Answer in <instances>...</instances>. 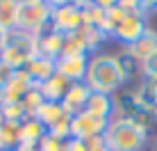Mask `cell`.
Here are the masks:
<instances>
[{
    "label": "cell",
    "instance_id": "cell-28",
    "mask_svg": "<svg viewBox=\"0 0 157 151\" xmlns=\"http://www.w3.org/2000/svg\"><path fill=\"white\" fill-rule=\"evenodd\" d=\"M86 147H89V151H112L109 144H107V140H105V135L91 137L89 142H86Z\"/></svg>",
    "mask_w": 157,
    "mask_h": 151
},
{
    "label": "cell",
    "instance_id": "cell-7",
    "mask_svg": "<svg viewBox=\"0 0 157 151\" xmlns=\"http://www.w3.org/2000/svg\"><path fill=\"white\" fill-rule=\"evenodd\" d=\"M36 39V53L43 57H50V60H59L64 53V44H66V35L57 32L52 28V23H48L46 28H41L39 32L34 35Z\"/></svg>",
    "mask_w": 157,
    "mask_h": 151
},
{
    "label": "cell",
    "instance_id": "cell-23",
    "mask_svg": "<svg viewBox=\"0 0 157 151\" xmlns=\"http://www.w3.org/2000/svg\"><path fill=\"white\" fill-rule=\"evenodd\" d=\"M62 55H89V53H86V46H84V39L80 37V32L66 35V44H64V53Z\"/></svg>",
    "mask_w": 157,
    "mask_h": 151
},
{
    "label": "cell",
    "instance_id": "cell-36",
    "mask_svg": "<svg viewBox=\"0 0 157 151\" xmlns=\"http://www.w3.org/2000/svg\"><path fill=\"white\" fill-rule=\"evenodd\" d=\"M0 151H14V149H0Z\"/></svg>",
    "mask_w": 157,
    "mask_h": 151
},
{
    "label": "cell",
    "instance_id": "cell-33",
    "mask_svg": "<svg viewBox=\"0 0 157 151\" xmlns=\"http://www.w3.org/2000/svg\"><path fill=\"white\" fill-rule=\"evenodd\" d=\"M5 105V92H2V87H0V108Z\"/></svg>",
    "mask_w": 157,
    "mask_h": 151
},
{
    "label": "cell",
    "instance_id": "cell-5",
    "mask_svg": "<svg viewBox=\"0 0 157 151\" xmlns=\"http://www.w3.org/2000/svg\"><path fill=\"white\" fill-rule=\"evenodd\" d=\"M52 28L62 35H73L84 25V14L78 0H64V2H52V16H50Z\"/></svg>",
    "mask_w": 157,
    "mask_h": 151
},
{
    "label": "cell",
    "instance_id": "cell-24",
    "mask_svg": "<svg viewBox=\"0 0 157 151\" xmlns=\"http://www.w3.org/2000/svg\"><path fill=\"white\" fill-rule=\"evenodd\" d=\"M2 112H5V119L14 121V124H23V121L30 119V115L25 112L23 103H5L2 105Z\"/></svg>",
    "mask_w": 157,
    "mask_h": 151
},
{
    "label": "cell",
    "instance_id": "cell-34",
    "mask_svg": "<svg viewBox=\"0 0 157 151\" xmlns=\"http://www.w3.org/2000/svg\"><path fill=\"white\" fill-rule=\"evenodd\" d=\"M5 121H7V119H5V112H2V108H0V126H2Z\"/></svg>",
    "mask_w": 157,
    "mask_h": 151
},
{
    "label": "cell",
    "instance_id": "cell-13",
    "mask_svg": "<svg viewBox=\"0 0 157 151\" xmlns=\"http://www.w3.org/2000/svg\"><path fill=\"white\" fill-rule=\"evenodd\" d=\"M25 71L32 76L34 85H41V83L50 80L52 76L57 73V62H55V60H50V57L36 55V57H32V60H30V64L25 67Z\"/></svg>",
    "mask_w": 157,
    "mask_h": 151
},
{
    "label": "cell",
    "instance_id": "cell-20",
    "mask_svg": "<svg viewBox=\"0 0 157 151\" xmlns=\"http://www.w3.org/2000/svg\"><path fill=\"white\" fill-rule=\"evenodd\" d=\"M36 119H39L46 128H50V126H55V124L59 121V119H64V108H62V103H52V101H46L39 110H36Z\"/></svg>",
    "mask_w": 157,
    "mask_h": 151
},
{
    "label": "cell",
    "instance_id": "cell-3",
    "mask_svg": "<svg viewBox=\"0 0 157 151\" xmlns=\"http://www.w3.org/2000/svg\"><path fill=\"white\" fill-rule=\"evenodd\" d=\"M36 55H39V53H36V39H34V35L14 30V32H9L7 46H5L2 53H0V60H2L5 64H9L14 71H18V69L28 67L30 60H32V57H36Z\"/></svg>",
    "mask_w": 157,
    "mask_h": 151
},
{
    "label": "cell",
    "instance_id": "cell-31",
    "mask_svg": "<svg viewBox=\"0 0 157 151\" xmlns=\"http://www.w3.org/2000/svg\"><path fill=\"white\" fill-rule=\"evenodd\" d=\"M7 39H9V32L0 28V53H2V48L7 46Z\"/></svg>",
    "mask_w": 157,
    "mask_h": 151
},
{
    "label": "cell",
    "instance_id": "cell-4",
    "mask_svg": "<svg viewBox=\"0 0 157 151\" xmlns=\"http://www.w3.org/2000/svg\"><path fill=\"white\" fill-rule=\"evenodd\" d=\"M52 2L48 0H18V25L16 30L36 35L41 28L50 23Z\"/></svg>",
    "mask_w": 157,
    "mask_h": 151
},
{
    "label": "cell",
    "instance_id": "cell-22",
    "mask_svg": "<svg viewBox=\"0 0 157 151\" xmlns=\"http://www.w3.org/2000/svg\"><path fill=\"white\" fill-rule=\"evenodd\" d=\"M21 103H23V108H25V112H28L30 117H34L36 115V110H39V108L46 103V99H43V94H41V89H39V85H36V87H32L28 94L23 96V101H21Z\"/></svg>",
    "mask_w": 157,
    "mask_h": 151
},
{
    "label": "cell",
    "instance_id": "cell-26",
    "mask_svg": "<svg viewBox=\"0 0 157 151\" xmlns=\"http://www.w3.org/2000/svg\"><path fill=\"white\" fill-rule=\"evenodd\" d=\"M141 78L157 83V53H155L153 57H150V60H146V62H144V67H141Z\"/></svg>",
    "mask_w": 157,
    "mask_h": 151
},
{
    "label": "cell",
    "instance_id": "cell-10",
    "mask_svg": "<svg viewBox=\"0 0 157 151\" xmlns=\"http://www.w3.org/2000/svg\"><path fill=\"white\" fill-rule=\"evenodd\" d=\"M32 87H36V85H34L32 76L25 71V69L14 71V76L9 78V83L2 87V92H5V103H21L23 96L28 94Z\"/></svg>",
    "mask_w": 157,
    "mask_h": 151
},
{
    "label": "cell",
    "instance_id": "cell-11",
    "mask_svg": "<svg viewBox=\"0 0 157 151\" xmlns=\"http://www.w3.org/2000/svg\"><path fill=\"white\" fill-rule=\"evenodd\" d=\"M89 96H91V89H89L86 83H73L71 87H68L66 96L62 99L64 115L66 117H75V115H80V112H84Z\"/></svg>",
    "mask_w": 157,
    "mask_h": 151
},
{
    "label": "cell",
    "instance_id": "cell-18",
    "mask_svg": "<svg viewBox=\"0 0 157 151\" xmlns=\"http://www.w3.org/2000/svg\"><path fill=\"white\" fill-rule=\"evenodd\" d=\"M78 32H80V37L84 39V46H86V53H89V55H96V53H100V46L105 44L107 39H109V37H107L102 30L94 28V25H82Z\"/></svg>",
    "mask_w": 157,
    "mask_h": 151
},
{
    "label": "cell",
    "instance_id": "cell-25",
    "mask_svg": "<svg viewBox=\"0 0 157 151\" xmlns=\"http://www.w3.org/2000/svg\"><path fill=\"white\" fill-rule=\"evenodd\" d=\"M48 135L59 140V142H68L73 135H71V117H64V119H59L55 126L48 128Z\"/></svg>",
    "mask_w": 157,
    "mask_h": 151
},
{
    "label": "cell",
    "instance_id": "cell-37",
    "mask_svg": "<svg viewBox=\"0 0 157 151\" xmlns=\"http://www.w3.org/2000/svg\"><path fill=\"white\" fill-rule=\"evenodd\" d=\"M150 151H157V144H155V147H153V149H150Z\"/></svg>",
    "mask_w": 157,
    "mask_h": 151
},
{
    "label": "cell",
    "instance_id": "cell-2",
    "mask_svg": "<svg viewBox=\"0 0 157 151\" xmlns=\"http://www.w3.org/2000/svg\"><path fill=\"white\" fill-rule=\"evenodd\" d=\"M148 137L150 135L141 126H137L132 119H123V117H114L105 133V140L112 151H146Z\"/></svg>",
    "mask_w": 157,
    "mask_h": 151
},
{
    "label": "cell",
    "instance_id": "cell-29",
    "mask_svg": "<svg viewBox=\"0 0 157 151\" xmlns=\"http://www.w3.org/2000/svg\"><path fill=\"white\" fill-rule=\"evenodd\" d=\"M12 76H14V69L0 60V87H5V85L9 83V78H12Z\"/></svg>",
    "mask_w": 157,
    "mask_h": 151
},
{
    "label": "cell",
    "instance_id": "cell-8",
    "mask_svg": "<svg viewBox=\"0 0 157 151\" xmlns=\"http://www.w3.org/2000/svg\"><path fill=\"white\" fill-rule=\"evenodd\" d=\"M107 126H109L107 119H96V117L86 115V112H80V115L71 117V135L75 140H82V142H89L91 137L105 135Z\"/></svg>",
    "mask_w": 157,
    "mask_h": 151
},
{
    "label": "cell",
    "instance_id": "cell-1",
    "mask_svg": "<svg viewBox=\"0 0 157 151\" xmlns=\"http://www.w3.org/2000/svg\"><path fill=\"white\" fill-rule=\"evenodd\" d=\"M86 85L91 92L114 96L123 89L125 78L118 69L114 53H96L89 57V71H86Z\"/></svg>",
    "mask_w": 157,
    "mask_h": 151
},
{
    "label": "cell",
    "instance_id": "cell-32",
    "mask_svg": "<svg viewBox=\"0 0 157 151\" xmlns=\"http://www.w3.org/2000/svg\"><path fill=\"white\" fill-rule=\"evenodd\" d=\"M14 151H39V149H36V144H25V142H21Z\"/></svg>",
    "mask_w": 157,
    "mask_h": 151
},
{
    "label": "cell",
    "instance_id": "cell-35",
    "mask_svg": "<svg viewBox=\"0 0 157 151\" xmlns=\"http://www.w3.org/2000/svg\"><path fill=\"white\" fill-rule=\"evenodd\" d=\"M155 144H157V128H155Z\"/></svg>",
    "mask_w": 157,
    "mask_h": 151
},
{
    "label": "cell",
    "instance_id": "cell-16",
    "mask_svg": "<svg viewBox=\"0 0 157 151\" xmlns=\"http://www.w3.org/2000/svg\"><path fill=\"white\" fill-rule=\"evenodd\" d=\"M116 62H118V69H121L125 83L128 80H134V78H141V67L144 64L139 62L128 48H121V51L116 53Z\"/></svg>",
    "mask_w": 157,
    "mask_h": 151
},
{
    "label": "cell",
    "instance_id": "cell-15",
    "mask_svg": "<svg viewBox=\"0 0 157 151\" xmlns=\"http://www.w3.org/2000/svg\"><path fill=\"white\" fill-rule=\"evenodd\" d=\"M71 85H73V83H68L64 76L55 73L50 80L41 83V85H39V89H41V94H43V99H46V101H52V103H62V99L66 96V92H68V87H71Z\"/></svg>",
    "mask_w": 157,
    "mask_h": 151
},
{
    "label": "cell",
    "instance_id": "cell-14",
    "mask_svg": "<svg viewBox=\"0 0 157 151\" xmlns=\"http://www.w3.org/2000/svg\"><path fill=\"white\" fill-rule=\"evenodd\" d=\"M130 53H132L134 57H137L139 62H146V60H150V57L157 53V30H153V28H148L141 35V39L137 41V44H132V46H125Z\"/></svg>",
    "mask_w": 157,
    "mask_h": 151
},
{
    "label": "cell",
    "instance_id": "cell-6",
    "mask_svg": "<svg viewBox=\"0 0 157 151\" xmlns=\"http://www.w3.org/2000/svg\"><path fill=\"white\" fill-rule=\"evenodd\" d=\"M148 28H150V25H148V16H144V14H125V18L116 25L112 39L121 41L123 48H125V46L137 44Z\"/></svg>",
    "mask_w": 157,
    "mask_h": 151
},
{
    "label": "cell",
    "instance_id": "cell-27",
    "mask_svg": "<svg viewBox=\"0 0 157 151\" xmlns=\"http://www.w3.org/2000/svg\"><path fill=\"white\" fill-rule=\"evenodd\" d=\"M64 144H66V142H59V140L46 135L39 144H36V149H39V151H64Z\"/></svg>",
    "mask_w": 157,
    "mask_h": 151
},
{
    "label": "cell",
    "instance_id": "cell-21",
    "mask_svg": "<svg viewBox=\"0 0 157 151\" xmlns=\"http://www.w3.org/2000/svg\"><path fill=\"white\" fill-rule=\"evenodd\" d=\"M21 144V124L5 121L0 126V149H16Z\"/></svg>",
    "mask_w": 157,
    "mask_h": 151
},
{
    "label": "cell",
    "instance_id": "cell-12",
    "mask_svg": "<svg viewBox=\"0 0 157 151\" xmlns=\"http://www.w3.org/2000/svg\"><path fill=\"white\" fill-rule=\"evenodd\" d=\"M84 112H86V115H91V117H96V119H107V121H112V119H114V96L91 92L89 101H86Z\"/></svg>",
    "mask_w": 157,
    "mask_h": 151
},
{
    "label": "cell",
    "instance_id": "cell-9",
    "mask_svg": "<svg viewBox=\"0 0 157 151\" xmlns=\"http://www.w3.org/2000/svg\"><path fill=\"white\" fill-rule=\"evenodd\" d=\"M89 71V55H62L57 60V73L68 83H84Z\"/></svg>",
    "mask_w": 157,
    "mask_h": 151
},
{
    "label": "cell",
    "instance_id": "cell-30",
    "mask_svg": "<svg viewBox=\"0 0 157 151\" xmlns=\"http://www.w3.org/2000/svg\"><path fill=\"white\" fill-rule=\"evenodd\" d=\"M64 151H89V147H86V142H82V140L71 137L66 144H64Z\"/></svg>",
    "mask_w": 157,
    "mask_h": 151
},
{
    "label": "cell",
    "instance_id": "cell-17",
    "mask_svg": "<svg viewBox=\"0 0 157 151\" xmlns=\"http://www.w3.org/2000/svg\"><path fill=\"white\" fill-rule=\"evenodd\" d=\"M46 135H48V128L36 117H30L28 121L21 124V142L25 144H39Z\"/></svg>",
    "mask_w": 157,
    "mask_h": 151
},
{
    "label": "cell",
    "instance_id": "cell-19",
    "mask_svg": "<svg viewBox=\"0 0 157 151\" xmlns=\"http://www.w3.org/2000/svg\"><path fill=\"white\" fill-rule=\"evenodd\" d=\"M18 25V0H0V28L14 32Z\"/></svg>",
    "mask_w": 157,
    "mask_h": 151
}]
</instances>
